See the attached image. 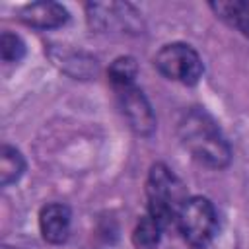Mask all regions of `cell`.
I'll use <instances>...</instances> for the list:
<instances>
[{
  "label": "cell",
  "instance_id": "obj_1",
  "mask_svg": "<svg viewBox=\"0 0 249 249\" xmlns=\"http://www.w3.org/2000/svg\"><path fill=\"white\" fill-rule=\"evenodd\" d=\"M181 144L208 167H224L231 160L230 144L226 142L216 121L202 109H189L179 121Z\"/></svg>",
  "mask_w": 249,
  "mask_h": 249
},
{
  "label": "cell",
  "instance_id": "obj_2",
  "mask_svg": "<svg viewBox=\"0 0 249 249\" xmlns=\"http://www.w3.org/2000/svg\"><path fill=\"white\" fill-rule=\"evenodd\" d=\"M146 195H148V214L154 216L163 226V230L173 226L177 222L179 208L187 200L179 177L163 163H156L148 175Z\"/></svg>",
  "mask_w": 249,
  "mask_h": 249
},
{
  "label": "cell",
  "instance_id": "obj_3",
  "mask_svg": "<svg viewBox=\"0 0 249 249\" xmlns=\"http://www.w3.org/2000/svg\"><path fill=\"white\" fill-rule=\"evenodd\" d=\"M175 226L185 241L196 249H204L216 235L218 216L214 204L204 196H189L179 208Z\"/></svg>",
  "mask_w": 249,
  "mask_h": 249
},
{
  "label": "cell",
  "instance_id": "obj_4",
  "mask_svg": "<svg viewBox=\"0 0 249 249\" xmlns=\"http://www.w3.org/2000/svg\"><path fill=\"white\" fill-rule=\"evenodd\" d=\"M156 68L169 80L193 86L202 76V60L198 53L185 43H171L158 51L154 58Z\"/></svg>",
  "mask_w": 249,
  "mask_h": 249
},
{
  "label": "cell",
  "instance_id": "obj_5",
  "mask_svg": "<svg viewBox=\"0 0 249 249\" xmlns=\"http://www.w3.org/2000/svg\"><path fill=\"white\" fill-rule=\"evenodd\" d=\"M115 91H117L119 105H121V111H123L128 126L140 136H150L156 128V117H154V111H152L148 99L144 97V93L136 86L119 88Z\"/></svg>",
  "mask_w": 249,
  "mask_h": 249
},
{
  "label": "cell",
  "instance_id": "obj_6",
  "mask_svg": "<svg viewBox=\"0 0 249 249\" xmlns=\"http://www.w3.org/2000/svg\"><path fill=\"white\" fill-rule=\"evenodd\" d=\"M39 230L49 243H62L70 233V208L62 202H51L41 208Z\"/></svg>",
  "mask_w": 249,
  "mask_h": 249
},
{
  "label": "cell",
  "instance_id": "obj_7",
  "mask_svg": "<svg viewBox=\"0 0 249 249\" xmlns=\"http://www.w3.org/2000/svg\"><path fill=\"white\" fill-rule=\"evenodd\" d=\"M19 19L31 27L51 29L62 25L68 19V12L56 2H33L23 6V10L19 12Z\"/></svg>",
  "mask_w": 249,
  "mask_h": 249
},
{
  "label": "cell",
  "instance_id": "obj_8",
  "mask_svg": "<svg viewBox=\"0 0 249 249\" xmlns=\"http://www.w3.org/2000/svg\"><path fill=\"white\" fill-rule=\"evenodd\" d=\"M212 10L226 19L228 23H231L233 27H237L243 35L249 37V2L245 0H233V2H216L212 4Z\"/></svg>",
  "mask_w": 249,
  "mask_h": 249
},
{
  "label": "cell",
  "instance_id": "obj_9",
  "mask_svg": "<svg viewBox=\"0 0 249 249\" xmlns=\"http://www.w3.org/2000/svg\"><path fill=\"white\" fill-rule=\"evenodd\" d=\"M161 231H163V226L150 214H146L138 226L134 228V233H132V243L136 249H156L158 243H160V237H161Z\"/></svg>",
  "mask_w": 249,
  "mask_h": 249
},
{
  "label": "cell",
  "instance_id": "obj_10",
  "mask_svg": "<svg viewBox=\"0 0 249 249\" xmlns=\"http://www.w3.org/2000/svg\"><path fill=\"white\" fill-rule=\"evenodd\" d=\"M25 169L21 154L12 146H2L0 150V183L6 187L21 177Z\"/></svg>",
  "mask_w": 249,
  "mask_h": 249
},
{
  "label": "cell",
  "instance_id": "obj_11",
  "mask_svg": "<svg viewBox=\"0 0 249 249\" xmlns=\"http://www.w3.org/2000/svg\"><path fill=\"white\" fill-rule=\"evenodd\" d=\"M136 74H138V66H136V60L132 56H119L109 66V80H111L115 89L134 86Z\"/></svg>",
  "mask_w": 249,
  "mask_h": 249
},
{
  "label": "cell",
  "instance_id": "obj_12",
  "mask_svg": "<svg viewBox=\"0 0 249 249\" xmlns=\"http://www.w3.org/2000/svg\"><path fill=\"white\" fill-rule=\"evenodd\" d=\"M0 54L4 62H19L25 54V45L16 33L4 31L0 37Z\"/></svg>",
  "mask_w": 249,
  "mask_h": 249
}]
</instances>
